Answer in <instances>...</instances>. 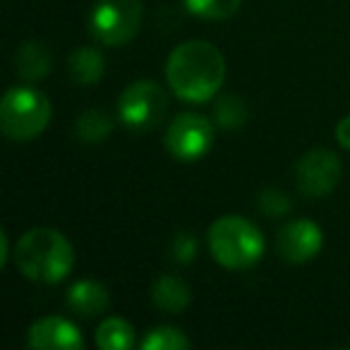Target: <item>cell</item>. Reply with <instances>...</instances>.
I'll return each mask as SVG.
<instances>
[{
	"label": "cell",
	"mask_w": 350,
	"mask_h": 350,
	"mask_svg": "<svg viewBox=\"0 0 350 350\" xmlns=\"http://www.w3.org/2000/svg\"><path fill=\"white\" fill-rule=\"evenodd\" d=\"M165 79L178 98L190 103H204L216 96L226 79L224 53L209 41H185L165 63Z\"/></svg>",
	"instance_id": "cell-1"
},
{
	"label": "cell",
	"mask_w": 350,
	"mask_h": 350,
	"mask_svg": "<svg viewBox=\"0 0 350 350\" xmlns=\"http://www.w3.org/2000/svg\"><path fill=\"white\" fill-rule=\"evenodd\" d=\"M15 264L29 281L58 283L75 267V250L60 230L31 228L15 247Z\"/></svg>",
	"instance_id": "cell-2"
},
{
	"label": "cell",
	"mask_w": 350,
	"mask_h": 350,
	"mask_svg": "<svg viewBox=\"0 0 350 350\" xmlns=\"http://www.w3.org/2000/svg\"><path fill=\"white\" fill-rule=\"evenodd\" d=\"M264 235L243 216H221L209 228V250L226 269H250L264 254Z\"/></svg>",
	"instance_id": "cell-3"
},
{
	"label": "cell",
	"mask_w": 350,
	"mask_h": 350,
	"mask_svg": "<svg viewBox=\"0 0 350 350\" xmlns=\"http://www.w3.org/2000/svg\"><path fill=\"white\" fill-rule=\"evenodd\" d=\"M53 108L44 92L12 87L0 101V130L12 142H29L49 127Z\"/></svg>",
	"instance_id": "cell-4"
},
{
	"label": "cell",
	"mask_w": 350,
	"mask_h": 350,
	"mask_svg": "<svg viewBox=\"0 0 350 350\" xmlns=\"http://www.w3.org/2000/svg\"><path fill=\"white\" fill-rule=\"evenodd\" d=\"M142 17V0H96L89 15V29L101 44L125 46L137 36Z\"/></svg>",
	"instance_id": "cell-5"
},
{
	"label": "cell",
	"mask_w": 350,
	"mask_h": 350,
	"mask_svg": "<svg viewBox=\"0 0 350 350\" xmlns=\"http://www.w3.org/2000/svg\"><path fill=\"white\" fill-rule=\"evenodd\" d=\"M168 111V94L151 79H139L125 87L118 101V116L127 130L149 132L161 125Z\"/></svg>",
	"instance_id": "cell-6"
},
{
	"label": "cell",
	"mask_w": 350,
	"mask_h": 350,
	"mask_svg": "<svg viewBox=\"0 0 350 350\" xmlns=\"http://www.w3.org/2000/svg\"><path fill=\"white\" fill-rule=\"evenodd\" d=\"M214 144V125L200 113H180L168 125L165 149L178 161H200Z\"/></svg>",
	"instance_id": "cell-7"
},
{
	"label": "cell",
	"mask_w": 350,
	"mask_h": 350,
	"mask_svg": "<svg viewBox=\"0 0 350 350\" xmlns=\"http://www.w3.org/2000/svg\"><path fill=\"white\" fill-rule=\"evenodd\" d=\"M340 161L329 149H312L300 156L295 165V180L302 195L307 197H324L334 192L340 180Z\"/></svg>",
	"instance_id": "cell-8"
},
{
	"label": "cell",
	"mask_w": 350,
	"mask_h": 350,
	"mask_svg": "<svg viewBox=\"0 0 350 350\" xmlns=\"http://www.w3.org/2000/svg\"><path fill=\"white\" fill-rule=\"evenodd\" d=\"M321 245H324L321 228L314 221L307 219L291 221V224L278 230L276 238L278 254L291 264H305L310 259H314L319 254Z\"/></svg>",
	"instance_id": "cell-9"
},
{
	"label": "cell",
	"mask_w": 350,
	"mask_h": 350,
	"mask_svg": "<svg viewBox=\"0 0 350 350\" xmlns=\"http://www.w3.org/2000/svg\"><path fill=\"white\" fill-rule=\"evenodd\" d=\"M27 340L36 350H79L84 338L72 321L63 317H46L29 326Z\"/></svg>",
	"instance_id": "cell-10"
},
{
	"label": "cell",
	"mask_w": 350,
	"mask_h": 350,
	"mask_svg": "<svg viewBox=\"0 0 350 350\" xmlns=\"http://www.w3.org/2000/svg\"><path fill=\"white\" fill-rule=\"evenodd\" d=\"M151 300L163 314H180L192 300V291L180 276L161 273L151 286Z\"/></svg>",
	"instance_id": "cell-11"
},
{
	"label": "cell",
	"mask_w": 350,
	"mask_h": 350,
	"mask_svg": "<svg viewBox=\"0 0 350 350\" xmlns=\"http://www.w3.org/2000/svg\"><path fill=\"white\" fill-rule=\"evenodd\" d=\"M111 305V293L98 281H77L68 293V307L79 317L103 314Z\"/></svg>",
	"instance_id": "cell-12"
},
{
	"label": "cell",
	"mask_w": 350,
	"mask_h": 350,
	"mask_svg": "<svg viewBox=\"0 0 350 350\" xmlns=\"http://www.w3.org/2000/svg\"><path fill=\"white\" fill-rule=\"evenodd\" d=\"M51 51L46 49L39 41H25V44L17 49L15 55V68L17 75L27 82H36V79H44L51 72Z\"/></svg>",
	"instance_id": "cell-13"
},
{
	"label": "cell",
	"mask_w": 350,
	"mask_h": 350,
	"mask_svg": "<svg viewBox=\"0 0 350 350\" xmlns=\"http://www.w3.org/2000/svg\"><path fill=\"white\" fill-rule=\"evenodd\" d=\"M68 70L75 84H79V87H92V84L101 82L106 63H103V55L98 53L96 49H77L70 55Z\"/></svg>",
	"instance_id": "cell-14"
},
{
	"label": "cell",
	"mask_w": 350,
	"mask_h": 350,
	"mask_svg": "<svg viewBox=\"0 0 350 350\" xmlns=\"http://www.w3.org/2000/svg\"><path fill=\"white\" fill-rule=\"evenodd\" d=\"M75 132H77L79 142L84 144H101L108 139V135L113 132V118L106 111L98 108H89L75 122Z\"/></svg>",
	"instance_id": "cell-15"
},
{
	"label": "cell",
	"mask_w": 350,
	"mask_h": 350,
	"mask_svg": "<svg viewBox=\"0 0 350 350\" xmlns=\"http://www.w3.org/2000/svg\"><path fill=\"white\" fill-rule=\"evenodd\" d=\"M96 345L101 350H130L135 345V329L130 321L111 317L96 329Z\"/></svg>",
	"instance_id": "cell-16"
},
{
	"label": "cell",
	"mask_w": 350,
	"mask_h": 350,
	"mask_svg": "<svg viewBox=\"0 0 350 350\" xmlns=\"http://www.w3.org/2000/svg\"><path fill=\"white\" fill-rule=\"evenodd\" d=\"M214 120L224 130H238L247 122V106L238 94H228V96L219 98L214 106Z\"/></svg>",
	"instance_id": "cell-17"
},
{
	"label": "cell",
	"mask_w": 350,
	"mask_h": 350,
	"mask_svg": "<svg viewBox=\"0 0 350 350\" xmlns=\"http://www.w3.org/2000/svg\"><path fill=\"white\" fill-rule=\"evenodd\" d=\"M190 348V338L175 326L151 329L142 340V350H185Z\"/></svg>",
	"instance_id": "cell-18"
},
{
	"label": "cell",
	"mask_w": 350,
	"mask_h": 350,
	"mask_svg": "<svg viewBox=\"0 0 350 350\" xmlns=\"http://www.w3.org/2000/svg\"><path fill=\"white\" fill-rule=\"evenodd\" d=\"M185 8L197 17H204V20H228L238 12L240 0H183Z\"/></svg>",
	"instance_id": "cell-19"
},
{
	"label": "cell",
	"mask_w": 350,
	"mask_h": 350,
	"mask_svg": "<svg viewBox=\"0 0 350 350\" xmlns=\"http://www.w3.org/2000/svg\"><path fill=\"white\" fill-rule=\"evenodd\" d=\"M259 209L276 219V216H283L291 211V200L281 190H276V187H269V190H264L259 195Z\"/></svg>",
	"instance_id": "cell-20"
},
{
	"label": "cell",
	"mask_w": 350,
	"mask_h": 350,
	"mask_svg": "<svg viewBox=\"0 0 350 350\" xmlns=\"http://www.w3.org/2000/svg\"><path fill=\"white\" fill-rule=\"evenodd\" d=\"M170 257L180 264H190L197 257V240L190 233H178L170 243Z\"/></svg>",
	"instance_id": "cell-21"
},
{
	"label": "cell",
	"mask_w": 350,
	"mask_h": 350,
	"mask_svg": "<svg viewBox=\"0 0 350 350\" xmlns=\"http://www.w3.org/2000/svg\"><path fill=\"white\" fill-rule=\"evenodd\" d=\"M336 139H338V144L343 146V149L350 151V116H345L343 120L338 122V127H336Z\"/></svg>",
	"instance_id": "cell-22"
},
{
	"label": "cell",
	"mask_w": 350,
	"mask_h": 350,
	"mask_svg": "<svg viewBox=\"0 0 350 350\" xmlns=\"http://www.w3.org/2000/svg\"><path fill=\"white\" fill-rule=\"evenodd\" d=\"M8 262V233L3 230L0 233V264H5Z\"/></svg>",
	"instance_id": "cell-23"
}]
</instances>
